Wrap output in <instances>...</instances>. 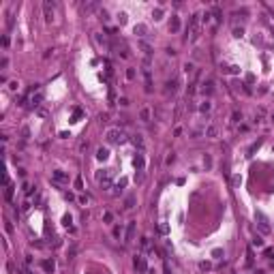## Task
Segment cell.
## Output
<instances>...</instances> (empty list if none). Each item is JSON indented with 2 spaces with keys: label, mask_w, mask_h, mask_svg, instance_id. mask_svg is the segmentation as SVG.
Returning a JSON list of instances; mask_svg holds the SVG:
<instances>
[{
  "label": "cell",
  "mask_w": 274,
  "mask_h": 274,
  "mask_svg": "<svg viewBox=\"0 0 274 274\" xmlns=\"http://www.w3.org/2000/svg\"><path fill=\"white\" fill-rule=\"evenodd\" d=\"M28 274H32V272H28Z\"/></svg>",
  "instance_id": "37"
},
{
  "label": "cell",
  "mask_w": 274,
  "mask_h": 274,
  "mask_svg": "<svg viewBox=\"0 0 274 274\" xmlns=\"http://www.w3.org/2000/svg\"><path fill=\"white\" fill-rule=\"evenodd\" d=\"M201 92H204V94H208V96H210L212 92H214V84H212L210 79H208V81H204V88H201Z\"/></svg>",
  "instance_id": "8"
},
{
  "label": "cell",
  "mask_w": 274,
  "mask_h": 274,
  "mask_svg": "<svg viewBox=\"0 0 274 274\" xmlns=\"http://www.w3.org/2000/svg\"><path fill=\"white\" fill-rule=\"evenodd\" d=\"M4 197H7V199H11V197H13V186H11L9 180H7V189H4Z\"/></svg>",
  "instance_id": "15"
},
{
  "label": "cell",
  "mask_w": 274,
  "mask_h": 274,
  "mask_svg": "<svg viewBox=\"0 0 274 274\" xmlns=\"http://www.w3.org/2000/svg\"><path fill=\"white\" fill-rule=\"evenodd\" d=\"M146 30H148V28H146L144 24H137V26H135V34H139V36H144Z\"/></svg>",
  "instance_id": "14"
},
{
  "label": "cell",
  "mask_w": 274,
  "mask_h": 274,
  "mask_svg": "<svg viewBox=\"0 0 274 274\" xmlns=\"http://www.w3.org/2000/svg\"><path fill=\"white\" fill-rule=\"evenodd\" d=\"M201 112H210V103H208V101L201 103Z\"/></svg>",
  "instance_id": "23"
},
{
  "label": "cell",
  "mask_w": 274,
  "mask_h": 274,
  "mask_svg": "<svg viewBox=\"0 0 274 274\" xmlns=\"http://www.w3.org/2000/svg\"><path fill=\"white\" fill-rule=\"evenodd\" d=\"M178 90V81L176 79H171V81H167V88H165V92L169 94V92H176Z\"/></svg>",
  "instance_id": "10"
},
{
  "label": "cell",
  "mask_w": 274,
  "mask_h": 274,
  "mask_svg": "<svg viewBox=\"0 0 274 274\" xmlns=\"http://www.w3.org/2000/svg\"><path fill=\"white\" fill-rule=\"evenodd\" d=\"M135 268H137L139 272H146V270H148V264H146V259H144L141 255L135 257Z\"/></svg>",
  "instance_id": "7"
},
{
  "label": "cell",
  "mask_w": 274,
  "mask_h": 274,
  "mask_svg": "<svg viewBox=\"0 0 274 274\" xmlns=\"http://www.w3.org/2000/svg\"><path fill=\"white\" fill-rule=\"evenodd\" d=\"M133 165L137 167V171H144V165H146V158H144V154H135V158H133Z\"/></svg>",
  "instance_id": "6"
},
{
  "label": "cell",
  "mask_w": 274,
  "mask_h": 274,
  "mask_svg": "<svg viewBox=\"0 0 274 274\" xmlns=\"http://www.w3.org/2000/svg\"><path fill=\"white\" fill-rule=\"evenodd\" d=\"M133 206H135V197L131 195V197H127V201H124V208H127V210H131Z\"/></svg>",
  "instance_id": "16"
},
{
  "label": "cell",
  "mask_w": 274,
  "mask_h": 274,
  "mask_svg": "<svg viewBox=\"0 0 274 274\" xmlns=\"http://www.w3.org/2000/svg\"><path fill=\"white\" fill-rule=\"evenodd\" d=\"M41 98H43V94H41V92H39L36 96H32V105H39V103H41Z\"/></svg>",
  "instance_id": "21"
},
{
  "label": "cell",
  "mask_w": 274,
  "mask_h": 274,
  "mask_svg": "<svg viewBox=\"0 0 274 274\" xmlns=\"http://www.w3.org/2000/svg\"><path fill=\"white\" fill-rule=\"evenodd\" d=\"M135 238V221H131L127 225V233H124V244H131Z\"/></svg>",
  "instance_id": "3"
},
{
  "label": "cell",
  "mask_w": 274,
  "mask_h": 274,
  "mask_svg": "<svg viewBox=\"0 0 274 274\" xmlns=\"http://www.w3.org/2000/svg\"><path fill=\"white\" fill-rule=\"evenodd\" d=\"M101 19H103V21H107V19H109V15H107V11H101Z\"/></svg>",
  "instance_id": "31"
},
{
  "label": "cell",
  "mask_w": 274,
  "mask_h": 274,
  "mask_svg": "<svg viewBox=\"0 0 274 274\" xmlns=\"http://www.w3.org/2000/svg\"><path fill=\"white\" fill-rule=\"evenodd\" d=\"M75 186H77V189H84V182H81V178L75 180Z\"/></svg>",
  "instance_id": "32"
},
{
  "label": "cell",
  "mask_w": 274,
  "mask_h": 274,
  "mask_svg": "<svg viewBox=\"0 0 274 274\" xmlns=\"http://www.w3.org/2000/svg\"><path fill=\"white\" fill-rule=\"evenodd\" d=\"M206 135H208V137H214V135H216V127H208Z\"/></svg>",
  "instance_id": "20"
},
{
  "label": "cell",
  "mask_w": 274,
  "mask_h": 274,
  "mask_svg": "<svg viewBox=\"0 0 274 274\" xmlns=\"http://www.w3.org/2000/svg\"><path fill=\"white\" fill-rule=\"evenodd\" d=\"M43 13H45V19L47 21H52L54 19V2L45 0V2H43Z\"/></svg>",
  "instance_id": "4"
},
{
  "label": "cell",
  "mask_w": 274,
  "mask_h": 274,
  "mask_svg": "<svg viewBox=\"0 0 274 274\" xmlns=\"http://www.w3.org/2000/svg\"><path fill=\"white\" fill-rule=\"evenodd\" d=\"M242 28H233V36H235V39H238V36H242Z\"/></svg>",
  "instance_id": "24"
},
{
  "label": "cell",
  "mask_w": 274,
  "mask_h": 274,
  "mask_svg": "<svg viewBox=\"0 0 274 274\" xmlns=\"http://www.w3.org/2000/svg\"><path fill=\"white\" fill-rule=\"evenodd\" d=\"M272 122H274V114H272Z\"/></svg>",
  "instance_id": "36"
},
{
  "label": "cell",
  "mask_w": 274,
  "mask_h": 274,
  "mask_svg": "<svg viewBox=\"0 0 274 274\" xmlns=\"http://www.w3.org/2000/svg\"><path fill=\"white\" fill-rule=\"evenodd\" d=\"M141 120H144V122L150 120V112H148V109H141Z\"/></svg>",
  "instance_id": "19"
},
{
  "label": "cell",
  "mask_w": 274,
  "mask_h": 274,
  "mask_svg": "<svg viewBox=\"0 0 274 274\" xmlns=\"http://www.w3.org/2000/svg\"><path fill=\"white\" fill-rule=\"evenodd\" d=\"M107 156H109V152L105 150V148H101V150H98V152H96V158H98V161H105V158H107Z\"/></svg>",
  "instance_id": "13"
},
{
  "label": "cell",
  "mask_w": 274,
  "mask_h": 274,
  "mask_svg": "<svg viewBox=\"0 0 274 274\" xmlns=\"http://www.w3.org/2000/svg\"><path fill=\"white\" fill-rule=\"evenodd\" d=\"M120 233H122V229L116 225V227H114V238H120Z\"/></svg>",
  "instance_id": "25"
},
{
  "label": "cell",
  "mask_w": 274,
  "mask_h": 274,
  "mask_svg": "<svg viewBox=\"0 0 274 274\" xmlns=\"http://www.w3.org/2000/svg\"><path fill=\"white\" fill-rule=\"evenodd\" d=\"M52 178H54V182H62V184H67V182H69V176H67L64 171H60V169L52 171Z\"/></svg>",
  "instance_id": "5"
},
{
  "label": "cell",
  "mask_w": 274,
  "mask_h": 274,
  "mask_svg": "<svg viewBox=\"0 0 274 274\" xmlns=\"http://www.w3.org/2000/svg\"><path fill=\"white\" fill-rule=\"evenodd\" d=\"M184 73H189V75L193 73V64H184Z\"/></svg>",
  "instance_id": "26"
},
{
  "label": "cell",
  "mask_w": 274,
  "mask_h": 274,
  "mask_svg": "<svg viewBox=\"0 0 274 274\" xmlns=\"http://www.w3.org/2000/svg\"><path fill=\"white\" fill-rule=\"evenodd\" d=\"M133 144L139 148V150H144V139H141V135H133Z\"/></svg>",
  "instance_id": "12"
},
{
  "label": "cell",
  "mask_w": 274,
  "mask_h": 274,
  "mask_svg": "<svg viewBox=\"0 0 274 274\" xmlns=\"http://www.w3.org/2000/svg\"><path fill=\"white\" fill-rule=\"evenodd\" d=\"M118 19H120V24H124V21H127V13H120Z\"/></svg>",
  "instance_id": "28"
},
{
  "label": "cell",
  "mask_w": 274,
  "mask_h": 274,
  "mask_svg": "<svg viewBox=\"0 0 274 274\" xmlns=\"http://www.w3.org/2000/svg\"><path fill=\"white\" fill-rule=\"evenodd\" d=\"M127 79H135V69H127Z\"/></svg>",
  "instance_id": "22"
},
{
  "label": "cell",
  "mask_w": 274,
  "mask_h": 274,
  "mask_svg": "<svg viewBox=\"0 0 274 274\" xmlns=\"http://www.w3.org/2000/svg\"><path fill=\"white\" fill-rule=\"evenodd\" d=\"M246 266H249V268L253 266V251H251V249H249V253H246Z\"/></svg>",
  "instance_id": "17"
},
{
  "label": "cell",
  "mask_w": 274,
  "mask_h": 274,
  "mask_svg": "<svg viewBox=\"0 0 274 274\" xmlns=\"http://www.w3.org/2000/svg\"><path fill=\"white\" fill-rule=\"evenodd\" d=\"M21 135H24V139H28V135H30V131H28V129H26V127H24V129H21Z\"/></svg>",
  "instance_id": "29"
},
{
  "label": "cell",
  "mask_w": 274,
  "mask_h": 274,
  "mask_svg": "<svg viewBox=\"0 0 274 274\" xmlns=\"http://www.w3.org/2000/svg\"><path fill=\"white\" fill-rule=\"evenodd\" d=\"M105 139L109 141V144H122V141H124V135H122V131H120V129H107Z\"/></svg>",
  "instance_id": "2"
},
{
  "label": "cell",
  "mask_w": 274,
  "mask_h": 274,
  "mask_svg": "<svg viewBox=\"0 0 274 274\" xmlns=\"http://www.w3.org/2000/svg\"><path fill=\"white\" fill-rule=\"evenodd\" d=\"M178 28H180V19L173 15V17H171V24H169V30H171V32H178Z\"/></svg>",
  "instance_id": "11"
},
{
  "label": "cell",
  "mask_w": 274,
  "mask_h": 274,
  "mask_svg": "<svg viewBox=\"0 0 274 274\" xmlns=\"http://www.w3.org/2000/svg\"><path fill=\"white\" fill-rule=\"evenodd\" d=\"M139 45H141V49H144V52L148 54V56H150V54H152V47H150V45H148V43H144V41H141V43H139Z\"/></svg>",
  "instance_id": "18"
},
{
  "label": "cell",
  "mask_w": 274,
  "mask_h": 274,
  "mask_svg": "<svg viewBox=\"0 0 274 274\" xmlns=\"http://www.w3.org/2000/svg\"><path fill=\"white\" fill-rule=\"evenodd\" d=\"M212 255H214V257H221V255H223V251H221V249H216V251H212Z\"/></svg>",
  "instance_id": "33"
},
{
  "label": "cell",
  "mask_w": 274,
  "mask_h": 274,
  "mask_svg": "<svg viewBox=\"0 0 274 274\" xmlns=\"http://www.w3.org/2000/svg\"><path fill=\"white\" fill-rule=\"evenodd\" d=\"M257 274H264V272H261V270H259V272H257Z\"/></svg>",
  "instance_id": "35"
},
{
  "label": "cell",
  "mask_w": 274,
  "mask_h": 274,
  "mask_svg": "<svg viewBox=\"0 0 274 274\" xmlns=\"http://www.w3.org/2000/svg\"><path fill=\"white\" fill-rule=\"evenodd\" d=\"M103 218H105V223H112V214H109V212H105V216H103Z\"/></svg>",
  "instance_id": "34"
},
{
  "label": "cell",
  "mask_w": 274,
  "mask_h": 274,
  "mask_svg": "<svg viewBox=\"0 0 274 274\" xmlns=\"http://www.w3.org/2000/svg\"><path fill=\"white\" fill-rule=\"evenodd\" d=\"M41 266H43V270H45L47 274H52V272H54V268H56V266H54V261H52V259H45V261H43Z\"/></svg>",
  "instance_id": "9"
},
{
  "label": "cell",
  "mask_w": 274,
  "mask_h": 274,
  "mask_svg": "<svg viewBox=\"0 0 274 274\" xmlns=\"http://www.w3.org/2000/svg\"><path fill=\"white\" fill-rule=\"evenodd\" d=\"M135 180H137V182H141V180H144V171H139V173H135Z\"/></svg>",
  "instance_id": "30"
},
{
  "label": "cell",
  "mask_w": 274,
  "mask_h": 274,
  "mask_svg": "<svg viewBox=\"0 0 274 274\" xmlns=\"http://www.w3.org/2000/svg\"><path fill=\"white\" fill-rule=\"evenodd\" d=\"M199 268H201V270H210V264H208V261H201Z\"/></svg>",
  "instance_id": "27"
},
{
  "label": "cell",
  "mask_w": 274,
  "mask_h": 274,
  "mask_svg": "<svg viewBox=\"0 0 274 274\" xmlns=\"http://www.w3.org/2000/svg\"><path fill=\"white\" fill-rule=\"evenodd\" d=\"M96 182L103 186V189H109L112 186V169H101L96 171Z\"/></svg>",
  "instance_id": "1"
}]
</instances>
